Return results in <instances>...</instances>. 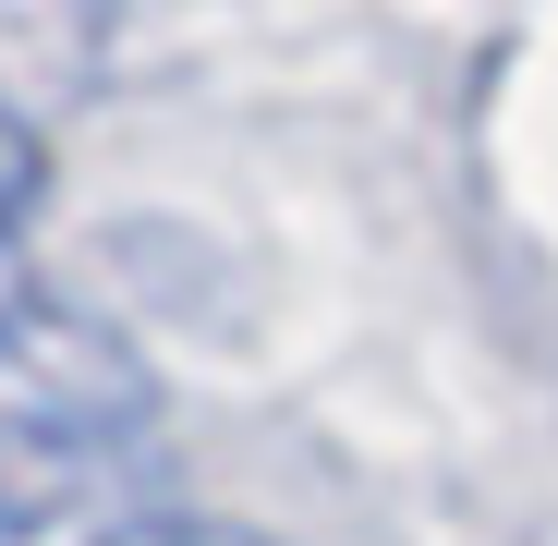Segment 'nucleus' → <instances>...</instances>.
<instances>
[{"label": "nucleus", "instance_id": "1", "mask_svg": "<svg viewBox=\"0 0 558 546\" xmlns=\"http://www.w3.org/2000/svg\"><path fill=\"white\" fill-rule=\"evenodd\" d=\"M25 207H37V134L0 110V243H13V219H25Z\"/></svg>", "mask_w": 558, "mask_h": 546}, {"label": "nucleus", "instance_id": "2", "mask_svg": "<svg viewBox=\"0 0 558 546\" xmlns=\"http://www.w3.org/2000/svg\"><path fill=\"white\" fill-rule=\"evenodd\" d=\"M25 316H37V280H25V255H13V243H0V340H13Z\"/></svg>", "mask_w": 558, "mask_h": 546}]
</instances>
